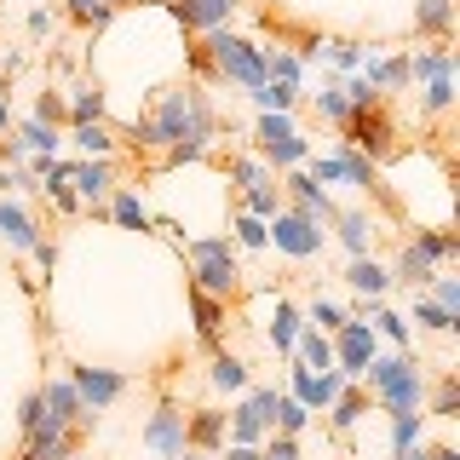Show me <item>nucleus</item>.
<instances>
[{"mask_svg":"<svg viewBox=\"0 0 460 460\" xmlns=\"http://www.w3.org/2000/svg\"><path fill=\"white\" fill-rule=\"evenodd\" d=\"M179 460H219V455H196V449H184V455H179Z\"/></svg>","mask_w":460,"mask_h":460,"instance_id":"nucleus-55","label":"nucleus"},{"mask_svg":"<svg viewBox=\"0 0 460 460\" xmlns=\"http://www.w3.org/2000/svg\"><path fill=\"white\" fill-rule=\"evenodd\" d=\"M363 414H368V392H357V385H345V392L328 402V420H334V431H351Z\"/></svg>","mask_w":460,"mask_h":460,"instance_id":"nucleus-33","label":"nucleus"},{"mask_svg":"<svg viewBox=\"0 0 460 460\" xmlns=\"http://www.w3.org/2000/svg\"><path fill=\"white\" fill-rule=\"evenodd\" d=\"M219 460H259V449H242V443H230V449H219Z\"/></svg>","mask_w":460,"mask_h":460,"instance_id":"nucleus-51","label":"nucleus"},{"mask_svg":"<svg viewBox=\"0 0 460 460\" xmlns=\"http://www.w3.org/2000/svg\"><path fill=\"white\" fill-rule=\"evenodd\" d=\"M110 213H115V225H127V230H155V219L138 201V190H110Z\"/></svg>","mask_w":460,"mask_h":460,"instance_id":"nucleus-31","label":"nucleus"},{"mask_svg":"<svg viewBox=\"0 0 460 460\" xmlns=\"http://www.w3.org/2000/svg\"><path fill=\"white\" fill-rule=\"evenodd\" d=\"M69 184H75V201H104L115 190V162H75L69 167Z\"/></svg>","mask_w":460,"mask_h":460,"instance_id":"nucleus-19","label":"nucleus"},{"mask_svg":"<svg viewBox=\"0 0 460 460\" xmlns=\"http://www.w3.org/2000/svg\"><path fill=\"white\" fill-rule=\"evenodd\" d=\"M52 23H58V18H52L47 6H40V12H29V35H52Z\"/></svg>","mask_w":460,"mask_h":460,"instance_id":"nucleus-50","label":"nucleus"},{"mask_svg":"<svg viewBox=\"0 0 460 460\" xmlns=\"http://www.w3.org/2000/svg\"><path fill=\"white\" fill-rule=\"evenodd\" d=\"M345 144H351L357 155H368V162H380V155H392V138H397V127H392V115L385 110H351L345 115Z\"/></svg>","mask_w":460,"mask_h":460,"instance_id":"nucleus-10","label":"nucleus"},{"mask_svg":"<svg viewBox=\"0 0 460 460\" xmlns=\"http://www.w3.org/2000/svg\"><path fill=\"white\" fill-rule=\"evenodd\" d=\"M385 277H392L397 288H431V277H438V265H431V259H426V253L409 242V248L397 253V265L385 270Z\"/></svg>","mask_w":460,"mask_h":460,"instance_id":"nucleus-22","label":"nucleus"},{"mask_svg":"<svg viewBox=\"0 0 460 460\" xmlns=\"http://www.w3.org/2000/svg\"><path fill=\"white\" fill-rule=\"evenodd\" d=\"M294 363H305L311 374H334V345H328V334H316V328L305 323L294 340Z\"/></svg>","mask_w":460,"mask_h":460,"instance_id":"nucleus-21","label":"nucleus"},{"mask_svg":"<svg viewBox=\"0 0 460 460\" xmlns=\"http://www.w3.org/2000/svg\"><path fill=\"white\" fill-rule=\"evenodd\" d=\"M431 460H460V455L449 449V443H443V449H431Z\"/></svg>","mask_w":460,"mask_h":460,"instance_id":"nucleus-54","label":"nucleus"},{"mask_svg":"<svg viewBox=\"0 0 460 460\" xmlns=\"http://www.w3.org/2000/svg\"><path fill=\"white\" fill-rule=\"evenodd\" d=\"M397 460H431V449H426V443H414V449H402Z\"/></svg>","mask_w":460,"mask_h":460,"instance_id":"nucleus-52","label":"nucleus"},{"mask_svg":"<svg viewBox=\"0 0 460 460\" xmlns=\"http://www.w3.org/2000/svg\"><path fill=\"white\" fill-rule=\"evenodd\" d=\"M230 420V443H242V449H259V443L270 438V420H265V409H259V397H253V385L242 392V402L225 414Z\"/></svg>","mask_w":460,"mask_h":460,"instance_id":"nucleus-16","label":"nucleus"},{"mask_svg":"<svg viewBox=\"0 0 460 460\" xmlns=\"http://www.w3.org/2000/svg\"><path fill=\"white\" fill-rule=\"evenodd\" d=\"M225 438H230L225 409H190V414H184V449H196V455H219V449H225Z\"/></svg>","mask_w":460,"mask_h":460,"instance_id":"nucleus-14","label":"nucleus"},{"mask_svg":"<svg viewBox=\"0 0 460 460\" xmlns=\"http://www.w3.org/2000/svg\"><path fill=\"white\" fill-rule=\"evenodd\" d=\"M138 150H172V144H213L219 138V110L208 104L201 86H172L162 104L133 121Z\"/></svg>","mask_w":460,"mask_h":460,"instance_id":"nucleus-1","label":"nucleus"},{"mask_svg":"<svg viewBox=\"0 0 460 460\" xmlns=\"http://www.w3.org/2000/svg\"><path fill=\"white\" fill-rule=\"evenodd\" d=\"M144 449H155L162 460H179V455H184V409H179L172 397L155 402L150 426H144Z\"/></svg>","mask_w":460,"mask_h":460,"instance_id":"nucleus-12","label":"nucleus"},{"mask_svg":"<svg viewBox=\"0 0 460 460\" xmlns=\"http://www.w3.org/2000/svg\"><path fill=\"white\" fill-rule=\"evenodd\" d=\"M0 242H6L12 253H35V242H40V225H35V213L18 208L12 196H0Z\"/></svg>","mask_w":460,"mask_h":460,"instance_id":"nucleus-17","label":"nucleus"},{"mask_svg":"<svg viewBox=\"0 0 460 460\" xmlns=\"http://www.w3.org/2000/svg\"><path fill=\"white\" fill-rule=\"evenodd\" d=\"M431 299L460 323V277H443V270H438V277H431Z\"/></svg>","mask_w":460,"mask_h":460,"instance_id":"nucleus-46","label":"nucleus"},{"mask_svg":"<svg viewBox=\"0 0 460 460\" xmlns=\"http://www.w3.org/2000/svg\"><path fill=\"white\" fill-rule=\"evenodd\" d=\"M299 75H305V58L288 52V47H265V81L277 86H299Z\"/></svg>","mask_w":460,"mask_h":460,"instance_id":"nucleus-30","label":"nucleus"},{"mask_svg":"<svg viewBox=\"0 0 460 460\" xmlns=\"http://www.w3.org/2000/svg\"><path fill=\"white\" fill-rule=\"evenodd\" d=\"M236 6H242V0H167V12L179 18L184 35H208V29H225Z\"/></svg>","mask_w":460,"mask_h":460,"instance_id":"nucleus-13","label":"nucleus"},{"mask_svg":"<svg viewBox=\"0 0 460 460\" xmlns=\"http://www.w3.org/2000/svg\"><path fill=\"white\" fill-rule=\"evenodd\" d=\"M345 282H351L363 299H385V288H392V277H385L380 259H351V265H345Z\"/></svg>","mask_w":460,"mask_h":460,"instance_id":"nucleus-25","label":"nucleus"},{"mask_svg":"<svg viewBox=\"0 0 460 460\" xmlns=\"http://www.w3.org/2000/svg\"><path fill=\"white\" fill-rule=\"evenodd\" d=\"M449 104H455V75L426 81V93H420V115H443Z\"/></svg>","mask_w":460,"mask_h":460,"instance_id":"nucleus-45","label":"nucleus"},{"mask_svg":"<svg viewBox=\"0 0 460 460\" xmlns=\"http://www.w3.org/2000/svg\"><path fill=\"white\" fill-rule=\"evenodd\" d=\"M414 248H420L431 265H449V259L460 253V236L455 230H414Z\"/></svg>","mask_w":460,"mask_h":460,"instance_id":"nucleus-36","label":"nucleus"},{"mask_svg":"<svg viewBox=\"0 0 460 460\" xmlns=\"http://www.w3.org/2000/svg\"><path fill=\"white\" fill-rule=\"evenodd\" d=\"M265 236H270V248L288 253V259H316V253H323V242H328V230L282 208L277 219H265Z\"/></svg>","mask_w":460,"mask_h":460,"instance_id":"nucleus-9","label":"nucleus"},{"mask_svg":"<svg viewBox=\"0 0 460 460\" xmlns=\"http://www.w3.org/2000/svg\"><path fill=\"white\" fill-rule=\"evenodd\" d=\"M455 409H460V380L449 374V380L438 385V397H431V414H455Z\"/></svg>","mask_w":460,"mask_h":460,"instance_id":"nucleus-47","label":"nucleus"},{"mask_svg":"<svg viewBox=\"0 0 460 460\" xmlns=\"http://www.w3.org/2000/svg\"><path fill=\"white\" fill-rule=\"evenodd\" d=\"M35 121L40 127H64L69 121V98L52 93V86H47V93H35Z\"/></svg>","mask_w":460,"mask_h":460,"instance_id":"nucleus-42","label":"nucleus"},{"mask_svg":"<svg viewBox=\"0 0 460 460\" xmlns=\"http://www.w3.org/2000/svg\"><path fill=\"white\" fill-rule=\"evenodd\" d=\"M455 29V0H420L414 6V35H431V47H449Z\"/></svg>","mask_w":460,"mask_h":460,"instance_id":"nucleus-20","label":"nucleus"},{"mask_svg":"<svg viewBox=\"0 0 460 460\" xmlns=\"http://www.w3.org/2000/svg\"><path fill=\"white\" fill-rule=\"evenodd\" d=\"M253 138H259V162L277 167V172H294V167L311 155V138H299L288 115H259Z\"/></svg>","mask_w":460,"mask_h":460,"instance_id":"nucleus-6","label":"nucleus"},{"mask_svg":"<svg viewBox=\"0 0 460 460\" xmlns=\"http://www.w3.org/2000/svg\"><path fill=\"white\" fill-rule=\"evenodd\" d=\"M121 6H133V0H64L69 18H75V23H93V29H104Z\"/></svg>","mask_w":460,"mask_h":460,"instance_id":"nucleus-35","label":"nucleus"},{"mask_svg":"<svg viewBox=\"0 0 460 460\" xmlns=\"http://www.w3.org/2000/svg\"><path fill=\"white\" fill-rule=\"evenodd\" d=\"M12 144H18V155H47V162H52V155H58V144H64V138H58V127L23 121V127H18V138H12Z\"/></svg>","mask_w":460,"mask_h":460,"instance_id":"nucleus-32","label":"nucleus"},{"mask_svg":"<svg viewBox=\"0 0 460 460\" xmlns=\"http://www.w3.org/2000/svg\"><path fill=\"white\" fill-rule=\"evenodd\" d=\"M12 127V104H6V93H0V133Z\"/></svg>","mask_w":460,"mask_h":460,"instance_id":"nucleus-53","label":"nucleus"},{"mask_svg":"<svg viewBox=\"0 0 460 460\" xmlns=\"http://www.w3.org/2000/svg\"><path fill=\"white\" fill-rule=\"evenodd\" d=\"M69 138H75V150L86 155V162H110L115 155V133L104 121H81V127H69Z\"/></svg>","mask_w":460,"mask_h":460,"instance_id":"nucleus-26","label":"nucleus"},{"mask_svg":"<svg viewBox=\"0 0 460 460\" xmlns=\"http://www.w3.org/2000/svg\"><path fill=\"white\" fill-rule=\"evenodd\" d=\"M230 230H236V248H270V236H265V219H253V213H236L230 219Z\"/></svg>","mask_w":460,"mask_h":460,"instance_id":"nucleus-44","label":"nucleus"},{"mask_svg":"<svg viewBox=\"0 0 460 460\" xmlns=\"http://www.w3.org/2000/svg\"><path fill=\"white\" fill-rule=\"evenodd\" d=\"M316 58H328V64H334V75L345 81V75H357V69H363L368 47H363V40H323V35H316Z\"/></svg>","mask_w":460,"mask_h":460,"instance_id":"nucleus-24","label":"nucleus"},{"mask_svg":"<svg viewBox=\"0 0 460 460\" xmlns=\"http://www.w3.org/2000/svg\"><path fill=\"white\" fill-rule=\"evenodd\" d=\"M40 420H47V409H40V392H29V397L18 402V426H23V438H29V431H35Z\"/></svg>","mask_w":460,"mask_h":460,"instance_id":"nucleus-48","label":"nucleus"},{"mask_svg":"<svg viewBox=\"0 0 460 460\" xmlns=\"http://www.w3.org/2000/svg\"><path fill=\"white\" fill-rule=\"evenodd\" d=\"M334 230H340V242H345V253H351V259H368L374 236H380V225H374L368 208H340L334 213Z\"/></svg>","mask_w":460,"mask_h":460,"instance_id":"nucleus-18","label":"nucleus"},{"mask_svg":"<svg viewBox=\"0 0 460 460\" xmlns=\"http://www.w3.org/2000/svg\"><path fill=\"white\" fill-rule=\"evenodd\" d=\"M328 345H334V374H340V380H363V368L380 357V340H374L368 316H351Z\"/></svg>","mask_w":460,"mask_h":460,"instance_id":"nucleus-7","label":"nucleus"},{"mask_svg":"<svg viewBox=\"0 0 460 460\" xmlns=\"http://www.w3.org/2000/svg\"><path fill=\"white\" fill-rule=\"evenodd\" d=\"M299 328H305V316H299V305L294 299H277V311H270V345H277L282 357H294V340H299Z\"/></svg>","mask_w":460,"mask_h":460,"instance_id":"nucleus-23","label":"nucleus"},{"mask_svg":"<svg viewBox=\"0 0 460 460\" xmlns=\"http://www.w3.org/2000/svg\"><path fill=\"white\" fill-rule=\"evenodd\" d=\"M190 311H196V334H201V345H219V334H225V299H208V294H196L190 288Z\"/></svg>","mask_w":460,"mask_h":460,"instance_id":"nucleus-27","label":"nucleus"},{"mask_svg":"<svg viewBox=\"0 0 460 460\" xmlns=\"http://www.w3.org/2000/svg\"><path fill=\"white\" fill-rule=\"evenodd\" d=\"M316 115H323L328 127H345L351 104H345V93H340V75H328V81H323V93H316Z\"/></svg>","mask_w":460,"mask_h":460,"instance_id":"nucleus-39","label":"nucleus"},{"mask_svg":"<svg viewBox=\"0 0 460 460\" xmlns=\"http://www.w3.org/2000/svg\"><path fill=\"white\" fill-rule=\"evenodd\" d=\"M374 402L385 414H426V374L414 363V351H392V357H374L363 368Z\"/></svg>","mask_w":460,"mask_h":460,"instance_id":"nucleus-2","label":"nucleus"},{"mask_svg":"<svg viewBox=\"0 0 460 460\" xmlns=\"http://www.w3.org/2000/svg\"><path fill=\"white\" fill-rule=\"evenodd\" d=\"M201 58H208V69L230 86H242V93H259L265 86V47H253L248 35H230V29H208L201 35Z\"/></svg>","mask_w":460,"mask_h":460,"instance_id":"nucleus-3","label":"nucleus"},{"mask_svg":"<svg viewBox=\"0 0 460 460\" xmlns=\"http://www.w3.org/2000/svg\"><path fill=\"white\" fill-rule=\"evenodd\" d=\"M277 190H282V208H288V213H299V219H311V225H334V213H340L334 196H328L316 179H305V167L282 172Z\"/></svg>","mask_w":460,"mask_h":460,"instance_id":"nucleus-8","label":"nucleus"},{"mask_svg":"<svg viewBox=\"0 0 460 460\" xmlns=\"http://www.w3.org/2000/svg\"><path fill=\"white\" fill-rule=\"evenodd\" d=\"M69 385H75V397H81V409L93 414H104V409H115V402L127 397V385H133V374H121V368H93V363H69V374H64Z\"/></svg>","mask_w":460,"mask_h":460,"instance_id":"nucleus-5","label":"nucleus"},{"mask_svg":"<svg viewBox=\"0 0 460 460\" xmlns=\"http://www.w3.org/2000/svg\"><path fill=\"white\" fill-rule=\"evenodd\" d=\"M253 104H259V115H294L299 86H277V81H265V86L253 93Z\"/></svg>","mask_w":460,"mask_h":460,"instance_id":"nucleus-38","label":"nucleus"},{"mask_svg":"<svg viewBox=\"0 0 460 460\" xmlns=\"http://www.w3.org/2000/svg\"><path fill=\"white\" fill-rule=\"evenodd\" d=\"M208 380L219 385V392H248V363H242L236 351H213V363H208Z\"/></svg>","mask_w":460,"mask_h":460,"instance_id":"nucleus-29","label":"nucleus"},{"mask_svg":"<svg viewBox=\"0 0 460 460\" xmlns=\"http://www.w3.org/2000/svg\"><path fill=\"white\" fill-rule=\"evenodd\" d=\"M230 184H236V190L242 196H248V190H259V184H270V167L265 162H259V155H230Z\"/></svg>","mask_w":460,"mask_h":460,"instance_id":"nucleus-37","label":"nucleus"},{"mask_svg":"<svg viewBox=\"0 0 460 460\" xmlns=\"http://www.w3.org/2000/svg\"><path fill=\"white\" fill-rule=\"evenodd\" d=\"M443 75H455V52L449 47L409 52V81H443Z\"/></svg>","mask_w":460,"mask_h":460,"instance_id":"nucleus-28","label":"nucleus"},{"mask_svg":"<svg viewBox=\"0 0 460 460\" xmlns=\"http://www.w3.org/2000/svg\"><path fill=\"white\" fill-rule=\"evenodd\" d=\"M35 265L52 277V265H58V242H52V236H40V242H35Z\"/></svg>","mask_w":460,"mask_h":460,"instance_id":"nucleus-49","label":"nucleus"},{"mask_svg":"<svg viewBox=\"0 0 460 460\" xmlns=\"http://www.w3.org/2000/svg\"><path fill=\"white\" fill-rule=\"evenodd\" d=\"M345 323H351V316H345V311L334 305V299H323V294L311 299V328H316V334H340Z\"/></svg>","mask_w":460,"mask_h":460,"instance_id":"nucleus-43","label":"nucleus"},{"mask_svg":"<svg viewBox=\"0 0 460 460\" xmlns=\"http://www.w3.org/2000/svg\"><path fill=\"white\" fill-rule=\"evenodd\" d=\"M409 323H420V328H431V334H455V316L438 305V299H414V311H409Z\"/></svg>","mask_w":460,"mask_h":460,"instance_id":"nucleus-40","label":"nucleus"},{"mask_svg":"<svg viewBox=\"0 0 460 460\" xmlns=\"http://www.w3.org/2000/svg\"><path fill=\"white\" fill-rule=\"evenodd\" d=\"M190 288L208 299H236L242 294V265L230 236H196L190 242Z\"/></svg>","mask_w":460,"mask_h":460,"instance_id":"nucleus-4","label":"nucleus"},{"mask_svg":"<svg viewBox=\"0 0 460 460\" xmlns=\"http://www.w3.org/2000/svg\"><path fill=\"white\" fill-rule=\"evenodd\" d=\"M64 460H86V455H81V449H75V455H64Z\"/></svg>","mask_w":460,"mask_h":460,"instance_id":"nucleus-56","label":"nucleus"},{"mask_svg":"<svg viewBox=\"0 0 460 460\" xmlns=\"http://www.w3.org/2000/svg\"><path fill=\"white\" fill-rule=\"evenodd\" d=\"M40 409H47V426H93V414L81 409V397H75V385L69 380H47L40 385Z\"/></svg>","mask_w":460,"mask_h":460,"instance_id":"nucleus-15","label":"nucleus"},{"mask_svg":"<svg viewBox=\"0 0 460 460\" xmlns=\"http://www.w3.org/2000/svg\"><path fill=\"white\" fill-rule=\"evenodd\" d=\"M345 392V380L340 374H311L305 363H294V357H288V397L299 402V409H311V414H323L328 402H334Z\"/></svg>","mask_w":460,"mask_h":460,"instance_id":"nucleus-11","label":"nucleus"},{"mask_svg":"<svg viewBox=\"0 0 460 460\" xmlns=\"http://www.w3.org/2000/svg\"><path fill=\"white\" fill-rule=\"evenodd\" d=\"M420 438H426V414H392V455L414 449Z\"/></svg>","mask_w":460,"mask_h":460,"instance_id":"nucleus-41","label":"nucleus"},{"mask_svg":"<svg viewBox=\"0 0 460 460\" xmlns=\"http://www.w3.org/2000/svg\"><path fill=\"white\" fill-rule=\"evenodd\" d=\"M81 121H104V86L98 81H81L75 98H69V127H81Z\"/></svg>","mask_w":460,"mask_h":460,"instance_id":"nucleus-34","label":"nucleus"}]
</instances>
